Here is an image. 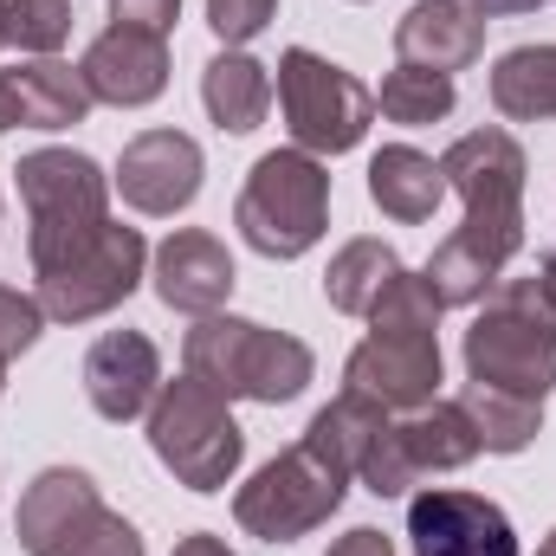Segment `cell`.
<instances>
[{
  "instance_id": "16",
  "label": "cell",
  "mask_w": 556,
  "mask_h": 556,
  "mask_svg": "<svg viewBox=\"0 0 556 556\" xmlns=\"http://www.w3.org/2000/svg\"><path fill=\"white\" fill-rule=\"evenodd\" d=\"M155 389H162V356H155V343L142 330H104L91 343V356H85V395H91V408L104 420L124 427V420L149 415Z\"/></svg>"
},
{
  "instance_id": "20",
  "label": "cell",
  "mask_w": 556,
  "mask_h": 556,
  "mask_svg": "<svg viewBox=\"0 0 556 556\" xmlns=\"http://www.w3.org/2000/svg\"><path fill=\"white\" fill-rule=\"evenodd\" d=\"M395 440H402L415 479H427V472H459V466H472L485 453L459 402H427L415 415H402L395 420Z\"/></svg>"
},
{
  "instance_id": "40",
  "label": "cell",
  "mask_w": 556,
  "mask_h": 556,
  "mask_svg": "<svg viewBox=\"0 0 556 556\" xmlns=\"http://www.w3.org/2000/svg\"><path fill=\"white\" fill-rule=\"evenodd\" d=\"M0 46H7V39H0Z\"/></svg>"
},
{
  "instance_id": "6",
  "label": "cell",
  "mask_w": 556,
  "mask_h": 556,
  "mask_svg": "<svg viewBox=\"0 0 556 556\" xmlns=\"http://www.w3.org/2000/svg\"><path fill=\"white\" fill-rule=\"evenodd\" d=\"M149 446L175 472V485H188V492H220L247 459V433L227 408V395L201 376H175V382L155 389Z\"/></svg>"
},
{
  "instance_id": "25",
  "label": "cell",
  "mask_w": 556,
  "mask_h": 556,
  "mask_svg": "<svg viewBox=\"0 0 556 556\" xmlns=\"http://www.w3.org/2000/svg\"><path fill=\"white\" fill-rule=\"evenodd\" d=\"M382 427H389V408H376L369 395H350V389H343L330 408H317V415H311L304 440H311L324 459H337L343 472H356V466H363V453L376 446V433H382Z\"/></svg>"
},
{
  "instance_id": "31",
  "label": "cell",
  "mask_w": 556,
  "mask_h": 556,
  "mask_svg": "<svg viewBox=\"0 0 556 556\" xmlns=\"http://www.w3.org/2000/svg\"><path fill=\"white\" fill-rule=\"evenodd\" d=\"M273 13H278V0H207V26H214L220 46L260 39V33L273 26Z\"/></svg>"
},
{
  "instance_id": "30",
  "label": "cell",
  "mask_w": 556,
  "mask_h": 556,
  "mask_svg": "<svg viewBox=\"0 0 556 556\" xmlns=\"http://www.w3.org/2000/svg\"><path fill=\"white\" fill-rule=\"evenodd\" d=\"M39 330H46V311H39V298H26V291L0 285V363L26 356V350L39 343Z\"/></svg>"
},
{
  "instance_id": "33",
  "label": "cell",
  "mask_w": 556,
  "mask_h": 556,
  "mask_svg": "<svg viewBox=\"0 0 556 556\" xmlns=\"http://www.w3.org/2000/svg\"><path fill=\"white\" fill-rule=\"evenodd\" d=\"M330 556H395V544H389L376 525H356V531H343V538L330 544Z\"/></svg>"
},
{
  "instance_id": "15",
  "label": "cell",
  "mask_w": 556,
  "mask_h": 556,
  "mask_svg": "<svg viewBox=\"0 0 556 556\" xmlns=\"http://www.w3.org/2000/svg\"><path fill=\"white\" fill-rule=\"evenodd\" d=\"M233 253L207 233V227H175L162 247H155V298L181 317H214L227 298H233Z\"/></svg>"
},
{
  "instance_id": "28",
  "label": "cell",
  "mask_w": 556,
  "mask_h": 556,
  "mask_svg": "<svg viewBox=\"0 0 556 556\" xmlns=\"http://www.w3.org/2000/svg\"><path fill=\"white\" fill-rule=\"evenodd\" d=\"M440 311H446V304L433 298V285L402 266V273L389 278V291L369 304V330H408V337H433V330H440Z\"/></svg>"
},
{
  "instance_id": "7",
  "label": "cell",
  "mask_w": 556,
  "mask_h": 556,
  "mask_svg": "<svg viewBox=\"0 0 556 556\" xmlns=\"http://www.w3.org/2000/svg\"><path fill=\"white\" fill-rule=\"evenodd\" d=\"M26 556H142V531L98 498V479L78 466H46L13 511Z\"/></svg>"
},
{
  "instance_id": "36",
  "label": "cell",
  "mask_w": 556,
  "mask_h": 556,
  "mask_svg": "<svg viewBox=\"0 0 556 556\" xmlns=\"http://www.w3.org/2000/svg\"><path fill=\"white\" fill-rule=\"evenodd\" d=\"M13 124H20V91H13V78L0 72V137H7Z\"/></svg>"
},
{
  "instance_id": "13",
  "label": "cell",
  "mask_w": 556,
  "mask_h": 556,
  "mask_svg": "<svg viewBox=\"0 0 556 556\" xmlns=\"http://www.w3.org/2000/svg\"><path fill=\"white\" fill-rule=\"evenodd\" d=\"M201 175H207V155H201V142L181 137V130H142L117 155V194L137 214H155V220L194 207Z\"/></svg>"
},
{
  "instance_id": "12",
  "label": "cell",
  "mask_w": 556,
  "mask_h": 556,
  "mask_svg": "<svg viewBox=\"0 0 556 556\" xmlns=\"http://www.w3.org/2000/svg\"><path fill=\"white\" fill-rule=\"evenodd\" d=\"M408 544L415 556H518V531L505 505L453 485H427L408 505Z\"/></svg>"
},
{
  "instance_id": "21",
  "label": "cell",
  "mask_w": 556,
  "mask_h": 556,
  "mask_svg": "<svg viewBox=\"0 0 556 556\" xmlns=\"http://www.w3.org/2000/svg\"><path fill=\"white\" fill-rule=\"evenodd\" d=\"M13 78V91H20V124L26 130H72V124H85L91 117V85H85V72L78 65H65V59H33V65H20V72H7Z\"/></svg>"
},
{
  "instance_id": "19",
  "label": "cell",
  "mask_w": 556,
  "mask_h": 556,
  "mask_svg": "<svg viewBox=\"0 0 556 556\" xmlns=\"http://www.w3.org/2000/svg\"><path fill=\"white\" fill-rule=\"evenodd\" d=\"M369 201H376L389 220L420 227V220H433V207L446 201V175H440L433 155H420L408 142H389V149H376V162H369Z\"/></svg>"
},
{
  "instance_id": "14",
  "label": "cell",
  "mask_w": 556,
  "mask_h": 556,
  "mask_svg": "<svg viewBox=\"0 0 556 556\" xmlns=\"http://www.w3.org/2000/svg\"><path fill=\"white\" fill-rule=\"evenodd\" d=\"M85 85L98 104H117V111H142L168 91V33H149V26H104L91 39V52L78 59Z\"/></svg>"
},
{
  "instance_id": "2",
  "label": "cell",
  "mask_w": 556,
  "mask_h": 556,
  "mask_svg": "<svg viewBox=\"0 0 556 556\" xmlns=\"http://www.w3.org/2000/svg\"><path fill=\"white\" fill-rule=\"evenodd\" d=\"M466 382L544 402L556 389V317L538 278H505L479 298V317L466 330Z\"/></svg>"
},
{
  "instance_id": "38",
  "label": "cell",
  "mask_w": 556,
  "mask_h": 556,
  "mask_svg": "<svg viewBox=\"0 0 556 556\" xmlns=\"http://www.w3.org/2000/svg\"><path fill=\"white\" fill-rule=\"evenodd\" d=\"M538 556H556V531H551V538H544V544H538Z\"/></svg>"
},
{
  "instance_id": "32",
  "label": "cell",
  "mask_w": 556,
  "mask_h": 556,
  "mask_svg": "<svg viewBox=\"0 0 556 556\" xmlns=\"http://www.w3.org/2000/svg\"><path fill=\"white\" fill-rule=\"evenodd\" d=\"M175 13H181V0H111L117 26H149V33H168Z\"/></svg>"
},
{
  "instance_id": "17",
  "label": "cell",
  "mask_w": 556,
  "mask_h": 556,
  "mask_svg": "<svg viewBox=\"0 0 556 556\" xmlns=\"http://www.w3.org/2000/svg\"><path fill=\"white\" fill-rule=\"evenodd\" d=\"M395 52H402V65L453 78L485 52V13H472L466 0H415L395 20Z\"/></svg>"
},
{
  "instance_id": "29",
  "label": "cell",
  "mask_w": 556,
  "mask_h": 556,
  "mask_svg": "<svg viewBox=\"0 0 556 556\" xmlns=\"http://www.w3.org/2000/svg\"><path fill=\"white\" fill-rule=\"evenodd\" d=\"M72 33V0H0V39L52 59Z\"/></svg>"
},
{
  "instance_id": "39",
  "label": "cell",
  "mask_w": 556,
  "mask_h": 556,
  "mask_svg": "<svg viewBox=\"0 0 556 556\" xmlns=\"http://www.w3.org/2000/svg\"><path fill=\"white\" fill-rule=\"evenodd\" d=\"M0 395H7V363H0Z\"/></svg>"
},
{
  "instance_id": "35",
  "label": "cell",
  "mask_w": 556,
  "mask_h": 556,
  "mask_svg": "<svg viewBox=\"0 0 556 556\" xmlns=\"http://www.w3.org/2000/svg\"><path fill=\"white\" fill-rule=\"evenodd\" d=\"M175 556H233V551H227L214 531H194V538H181V544H175Z\"/></svg>"
},
{
  "instance_id": "37",
  "label": "cell",
  "mask_w": 556,
  "mask_h": 556,
  "mask_svg": "<svg viewBox=\"0 0 556 556\" xmlns=\"http://www.w3.org/2000/svg\"><path fill=\"white\" fill-rule=\"evenodd\" d=\"M538 291H544V304H551V317H556V253L544 260V273H538Z\"/></svg>"
},
{
  "instance_id": "34",
  "label": "cell",
  "mask_w": 556,
  "mask_h": 556,
  "mask_svg": "<svg viewBox=\"0 0 556 556\" xmlns=\"http://www.w3.org/2000/svg\"><path fill=\"white\" fill-rule=\"evenodd\" d=\"M472 13H485V20H511V13H538L544 0H466Z\"/></svg>"
},
{
  "instance_id": "27",
  "label": "cell",
  "mask_w": 556,
  "mask_h": 556,
  "mask_svg": "<svg viewBox=\"0 0 556 556\" xmlns=\"http://www.w3.org/2000/svg\"><path fill=\"white\" fill-rule=\"evenodd\" d=\"M427 285H433V298L453 311V304H479L492 285H498V266L485 260V253H472L459 233H446L440 247H433V260H427Z\"/></svg>"
},
{
  "instance_id": "10",
  "label": "cell",
  "mask_w": 556,
  "mask_h": 556,
  "mask_svg": "<svg viewBox=\"0 0 556 556\" xmlns=\"http://www.w3.org/2000/svg\"><path fill=\"white\" fill-rule=\"evenodd\" d=\"M142 266H149V247H142L137 227H104L91 247H78L65 266H52V273H33L39 278V311L52 317V324H91V317H104V311H117L130 291L142 285Z\"/></svg>"
},
{
  "instance_id": "23",
  "label": "cell",
  "mask_w": 556,
  "mask_h": 556,
  "mask_svg": "<svg viewBox=\"0 0 556 556\" xmlns=\"http://www.w3.org/2000/svg\"><path fill=\"white\" fill-rule=\"evenodd\" d=\"M402 273V253L389 247V240H350L337 260H330V273H324V298H330V311H343V317H369V304L389 291V278Z\"/></svg>"
},
{
  "instance_id": "5",
  "label": "cell",
  "mask_w": 556,
  "mask_h": 556,
  "mask_svg": "<svg viewBox=\"0 0 556 556\" xmlns=\"http://www.w3.org/2000/svg\"><path fill=\"white\" fill-rule=\"evenodd\" d=\"M233 227L260 260H304L330 227V168L304 149H266L233 201Z\"/></svg>"
},
{
  "instance_id": "11",
  "label": "cell",
  "mask_w": 556,
  "mask_h": 556,
  "mask_svg": "<svg viewBox=\"0 0 556 556\" xmlns=\"http://www.w3.org/2000/svg\"><path fill=\"white\" fill-rule=\"evenodd\" d=\"M343 389L369 395L389 415H415L427 402H440V337H408V330H369L350 363H343Z\"/></svg>"
},
{
  "instance_id": "22",
  "label": "cell",
  "mask_w": 556,
  "mask_h": 556,
  "mask_svg": "<svg viewBox=\"0 0 556 556\" xmlns=\"http://www.w3.org/2000/svg\"><path fill=\"white\" fill-rule=\"evenodd\" d=\"M492 111L505 124H556V46H511L492 65Z\"/></svg>"
},
{
  "instance_id": "3",
  "label": "cell",
  "mask_w": 556,
  "mask_h": 556,
  "mask_svg": "<svg viewBox=\"0 0 556 556\" xmlns=\"http://www.w3.org/2000/svg\"><path fill=\"white\" fill-rule=\"evenodd\" d=\"M20 201H26V253L33 273L65 266L111 227V175L85 149H33L20 155Z\"/></svg>"
},
{
  "instance_id": "1",
  "label": "cell",
  "mask_w": 556,
  "mask_h": 556,
  "mask_svg": "<svg viewBox=\"0 0 556 556\" xmlns=\"http://www.w3.org/2000/svg\"><path fill=\"white\" fill-rule=\"evenodd\" d=\"M181 363L188 376L214 382L227 402H298L317 376V356L311 343H298L291 330H273V324H253V317H194L188 343H181Z\"/></svg>"
},
{
  "instance_id": "24",
  "label": "cell",
  "mask_w": 556,
  "mask_h": 556,
  "mask_svg": "<svg viewBox=\"0 0 556 556\" xmlns=\"http://www.w3.org/2000/svg\"><path fill=\"white\" fill-rule=\"evenodd\" d=\"M459 408L472 420L479 446L485 453H525L538 433H544V402H525V395H505V389H485V382H466L459 389Z\"/></svg>"
},
{
  "instance_id": "8",
  "label": "cell",
  "mask_w": 556,
  "mask_h": 556,
  "mask_svg": "<svg viewBox=\"0 0 556 556\" xmlns=\"http://www.w3.org/2000/svg\"><path fill=\"white\" fill-rule=\"evenodd\" d=\"M350 479H356V472H343V466L324 459L311 440H298V446H285L278 459H266V466L233 492V518H240V531L260 538V544H298L304 531H317V525L343 505Z\"/></svg>"
},
{
  "instance_id": "26",
  "label": "cell",
  "mask_w": 556,
  "mask_h": 556,
  "mask_svg": "<svg viewBox=\"0 0 556 556\" xmlns=\"http://www.w3.org/2000/svg\"><path fill=\"white\" fill-rule=\"evenodd\" d=\"M453 104H459L453 78H446V72H420V65H395V72L382 78V91H376V111H382L389 124H408V130L453 117Z\"/></svg>"
},
{
  "instance_id": "18",
  "label": "cell",
  "mask_w": 556,
  "mask_h": 556,
  "mask_svg": "<svg viewBox=\"0 0 556 556\" xmlns=\"http://www.w3.org/2000/svg\"><path fill=\"white\" fill-rule=\"evenodd\" d=\"M201 104H207V117H214L220 137H253L266 124V111H273V72L253 52L227 46L201 72Z\"/></svg>"
},
{
  "instance_id": "4",
  "label": "cell",
  "mask_w": 556,
  "mask_h": 556,
  "mask_svg": "<svg viewBox=\"0 0 556 556\" xmlns=\"http://www.w3.org/2000/svg\"><path fill=\"white\" fill-rule=\"evenodd\" d=\"M440 175H446V188L466 201L459 240H466L472 253H485V260L505 273V266L525 253V175H531V162H525L518 137L498 130V124L466 130V137L440 155Z\"/></svg>"
},
{
  "instance_id": "9",
  "label": "cell",
  "mask_w": 556,
  "mask_h": 556,
  "mask_svg": "<svg viewBox=\"0 0 556 556\" xmlns=\"http://www.w3.org/2000/svg\"><path fill=\"white\" fill-rule=\"evenodd\" d=\"M278 111H285V130H291V149L304 155H343L369 137L376 124V91L330 65L324 52L311 46H291L278 59Z\"/></svg>"
}]
</instances>
